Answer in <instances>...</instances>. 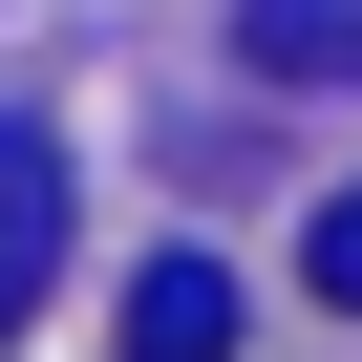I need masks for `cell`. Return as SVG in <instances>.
I'll return each instance as SVG.
<instances>
[{"instance_id":"cell-2","label":"cell","mask_w":362,"mask_h":362,"mask_svg":"<svg viewBox=\"0 0 362 362\" xmlns=\"http://www.w3.org/2000/svg\"><path fill=\"white\" fill-rule=\"evenodd\" d=\"M235 64L256 86H362V0H235Z\"/></svg>"},{"instance_id":"cell-3","label":"cell","mask_w":362,"mask_h":362,"mask_svg":"<svg viewBox=\"0 0 362 362\" xmlns=\"http://www.w3.org/2000/svg\"><path fill=\"white\" fill-rule=\"evenodd\" d=\"M128 362H235V277L214 256H149L128 277Z\"/></svg>"},{"instance_id":"cell-1","label":"cell","mask_w":362,"mask_h":362,"mask_svg":"<svg viewBox=\"0 0 362 362\" xmlns=\"http://www.w3.org/2000/svg\"><path fill=\"white\" fill-rule=\"evenodd\" d=\"M43 277H64V149H43V128H0V341L43 320Z\"/></svg>"},{"instance_id":"cell-4","label":"cell","mask_w":362,"mask_h":362,"mask_svg":"<svg viewBox=\"0 0 362 362\" xmlns=\"http://www.w3.org/2000/svg\"><path fill=\"white\" fill-rule=\"evenodd\" d=\"M298 277H320V320H362V192H341V214L298 235Z\"/></svg>"}]
</instances>
